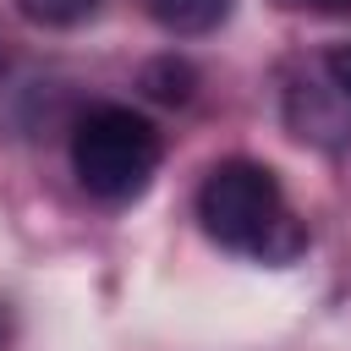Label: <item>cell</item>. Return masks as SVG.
I'll list each match as a JSON object with an SVG mask.
<instances>
[{"label": "cell", "mask_w": 351, "mask_h": 351, "mask_svg": "<svg viewBox=\"0 0 351 351\" xmlns=\"http://www.w3.org/2000/svg\"><path fill=\"white\" fill-rule=\"evenodd\" d=\"M197 225L225 252L252 263H291L307 252V225L285 203V186L258 159H219L197 186Z\"/></svg>", "instance_id": "6da1fadb"}, {"label": "cell", "mask_w": 351, "mask_h": 351, "mask_svg": "<svg viewBox=\"0 0 351 351\" xmlns=\"http://www.w3.org/2000/svg\"><path fill=\"white\" fill-rule=\"evenodd\" d=\"M165 159V143L148 115L132 104H93L71 126V176L99 203H132L148 192L154 170Z\"/></svg>", "instance_id": "7a4b0ae2"}, {"label": "cell", "mask_w": 351, "mask_h": 351, "mask_svg": "<svg viewBox=\"0 0 351 351\" xmlns=\"http://www.w3.org/2000/svg\"><path fill=\"white\" fill-rule=\"evenodd\" d=\"M280 110H285V126H291L296 143L324 148V154L351 148V88L335 82V71H329L324 60L302 66V71L285 82Z\"/></svg>", "instance_id": "3957f363"}, {"label": "cell", "mask_w": 351, "mask_h": 351, "mask_svg": "<svg viewBox=\"0 0 351 351\" xmlns=\"http://www.w3.org/2000/svg\"><path fill=\"white\" fill-rule=\"evenodd\" d=\"M143 5H148L154 27H165L170 38H203L230 16L236 0H143Z\"/></svg>", "instance_id": "277c9868"}, {"label": "cell", "mask_w": 351, "mask_h": 351, "mask_svg": "<svg viewBox=\"0 0 351 351\" xmlns=\"http://www.w3.org/2000/svg\"><path fill=\"white\" fill-rule=\"evenodd\" d=\"M143 88H148L159 104H186L192 88H197V71H192L186 60H176V55H159V60L143 66Z\"/></svg>", "instance_id": "5b68a950"}, {"label": "cell", "mask_w": 351, "mask_h": 351, "mask_svg": "<svg viewBox=\"0 0 351 351\" xmlns=\"http://www.w3.org/2000/svg\"><path fill=\"white\" fill-rule=\"evenodd\" d=\"M16 11L38 27H77L82 16L99 11V0H16Z\"/></svg>", "instance_id": "8992f818"}, {"label": "cell", "mask_w": 351, "mask_h": 351, "mask_svg": "<svg viewBox=\"0 0 351 351\" xmlns=\"http://www.w3.org/2000/svg\"><path fill=\"white\" fill-rule=\"evenodd\" d=\"M280 5L302 16H351V0H280Z\"/></svg>", "instance_id": "52a82bcc"}, {"label": "cell", "mask_w": 351, "mask_h": 351, "mask_svg": "<svg viewBox=\"0 0 351 351\" xmlns=\"http://www.w3.org/2000/svg\"><path fill=\"white\" fill-rule=\"evenodd\" d=\"M318 60L335 71V82H346V88H351V44H335V49H329V55H318Z\"/></svg>", "instance_id": "ba28073f"}, {"label": "cell", "mask_w": 351, "mask_h": 351, "mask_svg": "<svg viewBox=\"0 0 351 351\" xmlns=\"http://www.w3.org/2000/svg\"><path fill=\"white\" fill-rule=\"evenodd\" d=\"M5 346H11V307L0 302V351H5Z\"/></svg>", "instance_id": "9c48e42d"}, {"label": "cell", "mask_w": 351, "mask_h": 351, "mask_svg": "<svg viewBox=\"0 0 351 351\" xmlns=\"http://www.w3.org/2000/svg\"><path fill=\"white\" fill-rule=\"evenodd\" d=\"M0 66H5V60H0Z\"/></svg>", "instance_id": "30bf717a"}]
</instances>
